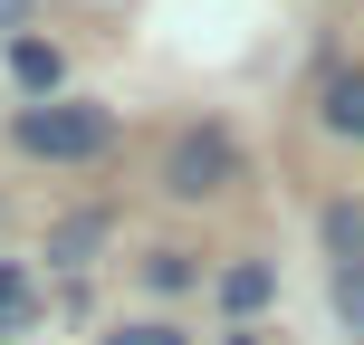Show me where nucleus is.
<instances>
[{"instance_id": "nucleus-1", "label": "nucleus", "mask_w": 364, "mask_h": 345, "mask_svg": "<svg viewBox=\"0 0 364 345\" xmlns=\"http://www.w3.org/2000/svg\"><path fill=\"white\" fill-rule=\"evenodd\" d=\"M106 144H115V125L96 106H29L19 115V154H38V164H87Z\"/></svg>"}, {"instance_id": "nucleus-9", "label": "nucleus", "mask_w": 364, "mask_h": 345, "mask_svg": "<svg viewBox=\"0 0 364 345\" xmlns=\"http://www.w3.org/2000/svg\"><path fill=\"white\" fill-rule=\"evenodd\" d=\"M10 29H29V0H0V38Z\"/></svg>"}, {"instance_id": "nucleus-4", "label": "nucleus", "mask_w": 364, "mask_h": 345, "mask_svg": "<svg viewBox=\"0 0 364 345\" xmlns=\"http://www.w3.org/2000/svg\"><path fill=\"white\" fill-rule=\"evenodd\" d=\"M96 240H106V211H77V221H58L48 259H58V269H87V259H96Z\"/></svg>"}, {"instance_id": "nucleus-8", "label": "nucleus", "mask_w": 364, "mask_h": 345, "mask_svg": "<svg viewBox=\"0 0 364 345\" xmlns=\"http://www.w3.org/2000/svg\"><path fill=\"white\" fill-rule=\"evenodd\" d=\"M106 345H182V336H173V327H115Z\"/></svg>"}, {"instance_id": "nucleus-10", "label": "nucleus", "mask_w": 364, "mask_h": 345, "mask_svg": "<svg viewBox=\"0 0 364 345\" xmlns=\"http://www.w3.org/2000/svg\"><path fill=\"white\" fill-rule=\"evenodd\" d=\"M230 345H259V336H230Z\"/></svg>"}, {"instance_id": "nucleus-3", "label": "nucleus", "mask_w": 364, "mask_h": 345, "mask_svg": "<svg viewBox=\"0 0 364 345\" xmlns=\"http://www.w3.org/2000/svg\"><path fill=\"white\" fill-rule=\"evenodd\" d=\"M316 115H326L336 134H355V144H364V68H336V77H326V106H316Z\"/></svg>"}, {"instance_id": "nucleus-2", "label": "nucleus", "mask_w": 364, "mask_h": 345, "mask_svg": "<svg viewBox=\"0 0 364 345\" xmlns=\"http://www.w3.org/2000/svg\"><path fill=\"white\" fill-rule=\"evenodd\" d=\"M230 173H240V144H230L220 125H192V134L173 144V164H164V192H182V201H211Z\"/></svg>"}, {"instance_id": "nucleus-6", "label": "nucleus", "mask_w": 364, "mask_h": 345, "mask_svg": "<svg viewBox=\"0 0 364 345\" xmlns=\"http://www.w3.org/2000/svg\"><path fill=\"white\" fill-rule=\"evenodd\" d=\"M10 68H19V77H29V87H58V58H48V48H38V38H10Z\"/></svg>"}, {"instance_id": "nucleus-5", "label": "nucleus", "mask_w": 364, "mask_h": 345, "mask_svg": "<svg viewBox=\"0 0 364 345\" xmlns=\"http://www.w3.org/2000/svg\"><path fill=\"white\" fill-rule=\"evenodd\" d=\"M220 297H230V317L269 307V269H230V278H220Z\"/></svg>"}, {"instance_id": "nucleus-7", "label": "nucleus", "mask_w": 364, "mask_h": 345, "mask_svg": "<svg viewBox=\"0 0 364 345\" xmlns=\"http://www.w3.org/2000/svg\"><path fill=\"white\" fill-rule=\"evenodd\" d=\"M0 327H29V278L0 269Z\"/></svg>"}]
</instances>
